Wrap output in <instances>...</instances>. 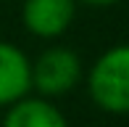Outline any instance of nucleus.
Masks as SVG:
<instances>
[{"instance_id": "2", "label": "nucleus", "mask_w": 129, "mask_h": 127, "mask_svg": "<svg viewBox=\"0 0 129 127\" xmlns=\"http://www.w3.org/2000/svg\"><path fill=\"white\" fill-rule=\"evenodd\" d=\"M84 77L82 58L66 45H50L32 61V90L42 98L69 95Z\"/></svg>"}, {"instance_id": "1", "label": "nucleus", "mask_w": 129, "mask_h": 127, "mask_svg": "<svg viewBox=\"0 0 129 127\" xmlns=\"http://www.w3.org/2000/svg\"><path fill=\"white\" fill-rule=\"evenodd\" d=\"M87 93L105 114L129 117V43L111 45L87 72Z\"/></svg>"}, {"instance_id": "6", "label": "nucleus", "mask_w": 129, "mask_h": 127, "mask_svg": "<svg viewBox=\"0 0 129 127\" xmlns=\"http://www.w3.org/2000/svg\"><path fill=\"white\" fill-rule=\"evenodd\" d=\"M82 5H90V8H111V5H116L119 0H77Z\"/></svg>"}, {"instance_id": "5", "label": "nucleus", "mask_w": 129, "mask_h": 127, "mask_svg": "<svg viewBox=\"0 0 129 127\" xmlns=\"http://www.w3.org/2000/svg\"><path fill=\"white\" fill-rule=\"evenodd\" d=\"M3 127H69V119L50 98L29 93L5 109Z\"/></svg>"}, {"instance_id": "4", "label": "nucleus", "mask_w": 129, "mask_h": 127, "mask_svg": "<svg viewBox=\"0 0 129 127\" xmlns=\"http://www.w3.org/2000/svg\"><path fill=\"white\" fill-rule=\"evenodd\" d=\"M32 93V61L19 45L0 40V109Z\"/></svg>"}, {"instance_id": "3", "label": "nucleus", "mask_w": 129, "mask_h": 127, "mask_svg": "<svg viewBox=\"0 0 129 127\" xmlns=\"http://www.w3.org/2000/svg\"><path fill=\"white\" fill-rule=\"evenodd\" d=\"M77 5V0H21V21L29 34L55 40L74 24Z\"/></svg>"}]
</instances>
